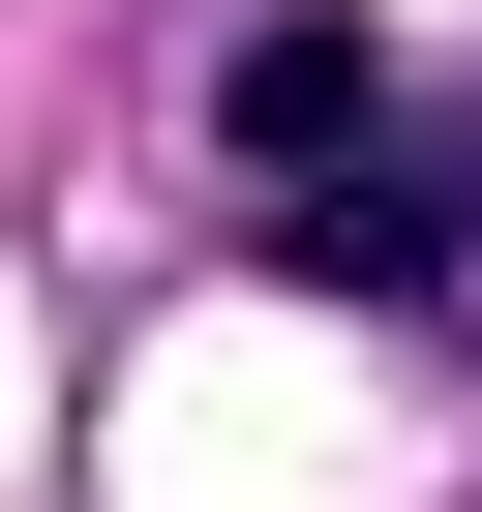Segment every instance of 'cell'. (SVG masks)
Here are the masks:
<instances>
[{"mask_svg": "<svg viewBox=\"0 0 482 512\" xmlns=\"http://www.w3.org/2000/svg\"><path fill=\"white\" fill-rule=\"evenodd\" d=\"M211 121H241V181L302 211V181H362V151H392V31H332V0H302V31H241V91H211Z\"/></svg>", "mask_w": 482, "mask_h": 512, "instance_id": "6da1fadb", "label": "cell"}]
</instances>
